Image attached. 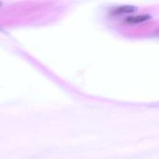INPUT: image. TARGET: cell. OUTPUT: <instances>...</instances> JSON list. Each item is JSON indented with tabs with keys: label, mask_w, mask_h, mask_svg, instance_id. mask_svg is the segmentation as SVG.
Wrapping results in <instances>:
<instances>
[{
	"label": "cell",
	"mask_w": 159,
	"mask_h": 159,
	"mask_svg": "<svg viewBox=\"0 0 159 159\" xmlns=\"http://www.w3.org/2000/svg\"><path fill=\"white\" fill-rule=\"evenodd\" d=\"M150 19H151L150 14H140V15H134L126 18L124 22L127 24H139L149 20Z\"/></svg>",
	"instance_id": "6da1fadb"
},
{
	"label": "cell",
	"mask_w": 159,
	"mask_h": 159,
	"mask_svg": "<svg viewBox=\"0 0 159 159\" xmlns=\"http://www.w3.org/2000/svg\"><path fill=\"white\" fill-rule=\"evenodd\" d=\"M137 10V7L134 6H120L116 7L113 10L114 14H129V13H133Z\"/></svg>",
	"instance_id": "7a4b0ae2"
},
{
	"label": "cell",
	"mask_w": 159,
	"mask_h": 159,
	"mask_svg": "<svg viewBox=\"0 0 159 159\" xmlns=\"http://www.w3.org/2000/svg\"><path fill=\"white\" fill-rule=\"evenodd\" d=\"M1 5H2V3H1V2H0V6H1Z\"/></svg>",
	"instance_id": "3957f363"
}]
</instances>
